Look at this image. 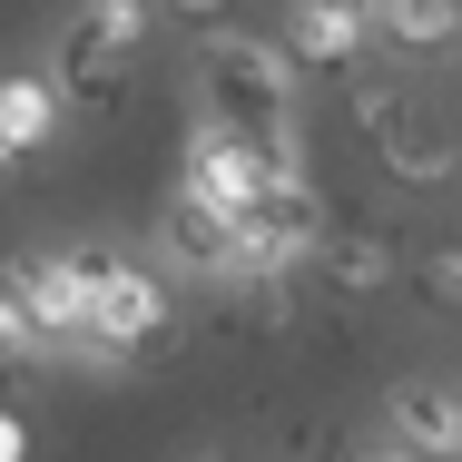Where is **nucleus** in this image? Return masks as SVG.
Instances as JSON below:
<instances>
[{
    "label": "nucleus",
    "instance_id": "obj_7",
    "mask_svg": "<svg viewBox=\"0 0 462 462\" xmlns=\"http://www.w3.org/2000/svg\"><path fill=\"white\" fill-rule=\"evenodd\" d=\"M60 128H69V108H60V89H50V69H10V79H0V178L30 168Z\"/></svg>",
    "mask_w": 462,
    "mask_h": 462
},
{
    "label": "nucleus",
    "instance_id": "obj_5",
    "mask_svg": "<svg viewBox=\"0 0 462 462\" xmlns=\"http://www.w3.org/2000/svg\"><path fill=\"white\" fill-rule=\"evenodd\" d=\"M383 443H403L423 462H462V393L433 374H393L383 383Z\"/></svg>",
    "mask_w": 462,
    "mask_h": 462
},
{
    "label": "nucleus",
    "instance_id": "obj_2",
    "mask_svg": "<svg viewBox=\"0 0 462 462\" xmlns=\"http://www.w3.org/2000/svg\"><path fill=\"white\" fill-rule=\"evenodd\" d=\"M207 50H197V69H207V118H226L236 138H256L266 118L295 108V60H285L276 40H256V30H197Z\"/></svg>",
    "mask_w": 462,
    "mask_h": 462
},
{
    "label": "nucleus",
    "instance_id": "obj_11",
    "mask_svg": "<svg viewBox=\"0 0 462 462\" xmlns=\"http://www.w3.org/2000/svg\"><path fill=\"white\" fill-rule=\"evenodd\" d=\"M374 40H393V50H453V0H383Z\"/></svg>",
    "mask_w": 462,
    "mask_h": 462
},
{
    "label": "nucleus",
    "instance_id": "obj_20",
    "mask_svg": "<svg viewBox=\"0 0 462 462\" xmlns=\"http://www.w3.org/2000/svg\"><path fill=\"white\" fill-rule=\"evenodd\" d=\"M453 50H462V0H453Z\"/></svg>",
    "mask_w": 462,
    "mask_h": 462
},
{
    "label": "nucleus",
    "instance_id": "obj_16",
    "mask_svg": "<svg viewBox=\"0 0 462 462\" xmlns=\"http://www.w3.org/2000/svg\"><path fill=\"white\" fill-rule=\"evenodd\" d=\"M0 462H30V423H20L10 403H0Z\"/></svg>",
    "mask_w": 462,
    "mask_h": 462
},
{
    "label": "nucleus",
    "instance_id": "obj_17",
    "mask_svg": "<svg viewBox=\"0 0 462 462\" xmlns=\"http://www.w3.org/2000/svg\"><path fill=\"white\" fill-rule=\"evenodd\" d=\"M355 462H423V453H403V443H365Z\"/></svg>",
    "mask_w": 462,
    "mask_h": 462
},
{
    "label": "nucleus",
    "instance_id": "obj_1",
    "mask_svg": "<svg viewBox=\"0 0 462 462\" xmlns=\"http://www.w3.org/2000/svg\"><path fill=\"white\" fill-rule=\"evenodd\" d=\"M158 345H178V315H168L158 266L89 256V335H79V355L89 365H128V355H158Z\"/></svg>",
    "mask_w": 462,
    "mask_h": 462
},
{
    "label": "nucleus",
    "instance_id": "obj_10",
    "mask_svg": "<svg viewBox=\"0 0 462 462\" xmlns=\"http://www.w3.org/2000/svg\"><path fill=\"white\" fill-rule=\"evenodd\" d=\"M383 178H393V187H453V178H462V148L413 128V138H393V148H383Z\"/></svg>",
    "mask_w": 462,
    "mask_h": 462
},
{
    "label": "nucleus",
    "instance_id": "obj_3",
    "mask_svg": "<svg viewBox=\"0 0 462 462\" xmlns=\"http://www.w3.org/2000/svg\"><path fill=\"white\" fill-rule=\"evenodd\" d=\"M0 295L40 325L50 355H79V335H89V256H60V246L10 256V266H0Z\"/></svg>",
    "mask_w": 462,
    "mask_h": 462
},
{
    "label": "nucleus",
    "instance_id": "obj_15",
    "mask_svg": "<svg viewBox=\"0 0 462 462\" xmlns=\"http://www.w3.org/2000/svg\"><path fill=\"white\" fill-rule=\"evenodd\" d=\"M226 10L236 0H168V20H187V30H226Z\"/></svg>",
    "mask_w": 462,
    "mask_h": 462
},
{
    "label": "nucleus",
    "instance_id": "obj_19",
    "mask_svg": "<svg viewBox=\"0 0 462 462\" xmlns=\"http://www.w3.org/2000/svg\"><path fill=\"white\" fill-rule=\"evenodd\" d=\"M335 10H355V20H383V0H335Z\"/></svg>",
    "mask_w": 462,
    "mask_h": 462
},
{
    "label": "nucleus",
    "instance_id": "obj_8",
    "mask_svg": "<svg viewBox=\"0 0 462 462\" xmlns=\"http://www.w3.org/2000/svg\"><path fill=\"white\" fill-rule=\"evenodd\" d=\"M285 60H305V69H355L374 50V20H355V10H335V0H295L285 10Z\"/></svg>",
    "mask_w": 462,
    "mask_h": 462
},
{
    "label": "nucleus",
    "instance_id": "obj_13",
    "mask_svg": "<svg viewBox=\"0 0 462 462\" xmlns=\"http://www.w3.org/2000/svg\"><path fill=\"white\" fill-rule=\"evenodd\" d=\"M413 285H423V305L462 315V246H423V256H413Z\"/></svg>",
    "mask_w": 462,
    "mask_h": 462
},
{
    "label": "nucleus",
    "instance_id": "obj_9",
    "mask_svg": "<svg viewBox=\"0 0 462 462\" xmlns=\"http://www.w3.org/2000/svg\"><path fill=\"white\" fill-rule=\"evenodd\" d=\"M158 246H168V266H178V276H217V285H226V246H236V226L178 187V197H168V217H158Z\"/></svg>",
    "mask_w": 462,
    "mask_h": 462
},
{
    "label": "nucleus",
    "instance_id": "obj_4",
    "mask_svg": "<svg viewBox=\"0 0 462 462\" xmlns=\"http://www.w3.org/2000/svg\"><path fill=\"white\" fill-rule=\"evenodd\" d=\"M178 187L197 197V207H217V217L236 226V217L266 197V158H256V148H246L226 118H197V128H187V168H178Z\"/></svg>",
    "mask_w": 462,
    "mask_h": 462
},
{
    "label": "nucleus",
    "instance_id": "obj_6",
    "mask_svg": "<svg viewBox=\"0 0 462 462\" xmlns=\"http://www.w3.org/2000/svg\"><path fill=\"white\" fill-rule=\"evenodd\" d=\"M305 276L325 285V295H345V305H374V295H393L403 285V256L383 246V236H315V256H305Z\"/></svg>",
    "mask_w": 462,
    "mask_h": 462
},
{
    "label": "nucleus",
    "instance_id": "obj_18",
    "mask_svg": "<svg viewBox=\"0 0 462 462\" xmlns=\"http://www.w3.org/2000/svg\"><path fill=\"white\" fill-rule=\"evenodd\" d=\"M197 462H256V453H246V443H207Z\"/></svg>",
    "mask_w": 462,
    "mask_h": 462
},
{
    "label": "nucleus",
    "instance_id": "obj_14",
    "mask_svg": "<svg viewBox=\"0 0 462 462\" xmlns=\"http://www.w3.org/2000/svg\"><path fill=\"white\" fill-rule=\"evenodd\" d=\"M30 355H50V345H40V325H30V315L0 295V365H30Z\"/></svg>",
    "mask_w": 462,
    "mask_h": 462
},
{
    "label": "nucleus",
    "instance_id": "obj_12",
    "mask_svg": "<svg viewBox=\"0 0 462 462\" xmlns=\"http://www.w3.org/2000/svg\"><path fill=\"white\" fill-rule=\"evenodd\" d=\"M355 128L374 138V158H383L393 138H413V98H403V79H355Z\"/></svg>",
    "mask_w": 462,
    "mask_h": 462
}]
</instances>
